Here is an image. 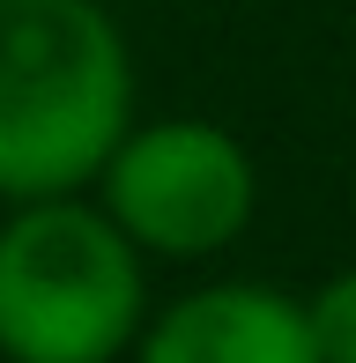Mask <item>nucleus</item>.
I'll list each match as a JSON object with an SVG mask.
<instances>
[{"instance_id":"1","label":"nucleus","mask_w":356,"mask_h":363,"mask_svg":"<svg viewBox=\"0 0 356 363\" xmlns=\"http://www.w3.org/2000/svg\"><path fill=\"white\" fill-rule=\"evenodd\" d=\"M134 67L96 0H0V201L89 186L126 134Z\"/></svg>"},{"instance_id":"2","label":"nucleus","mask_w":356,"mask_h":363,"mask_svg":"<svg viewBox=\"0 0 356 363\" xmlns=\"http://www.w3.org/2000/svg\"><path fill=\"white\" fill-rule=\"evenodd\" d=\"M141 326V267L104 208L23 201L0 223V356L8 363H111Z\"/></svg>"},{"instance_id":"3","label":"nucleus","mask_w":356,"mask_h":363,"mask_svg":"<svg viewBox=\"0 0 356 363\" xmlns=\"http://www.w3.org/2000/svg\"><path fill=\"white\" fill-rule=\"evenodd\" d=\"M104 216L126 245H149L164 259H208L252 216V156L208 119H164L119 134L104 156Z\"/></svg>"},{"instance_id":"4","label":"nucleus","mask_w":356,"mask_h":363,"mask_svg":"<svg viewBox=\"0 0 356 363\" xmlns=\"http://www.w3.org/2000/svg\"><path fill=\"white\" fill-rule=\"evenodd\" d=\"M141 363H319V349L297 296L267 282H216L149 326Z\"/></svg>"},{"instance_id":"5","label":"nucleus","mask_w":356,"mask_h":363,"mask_svg":"<svg viewBox=\"0 0 356 363\" xmlns=\"http://www.w3.org/2000/svg\"><path fill=\"white\" fill-rule=\"evenodd\" d=\"M304 326H312L319 363H356V267L334 274V282L304 304Z\"/></svg>"}]
</instances>
